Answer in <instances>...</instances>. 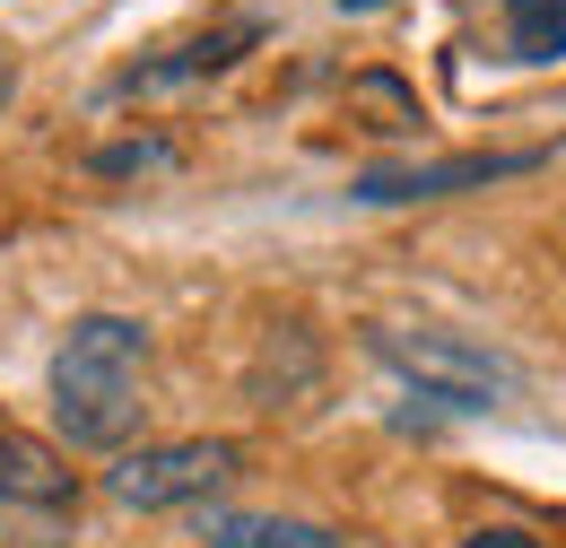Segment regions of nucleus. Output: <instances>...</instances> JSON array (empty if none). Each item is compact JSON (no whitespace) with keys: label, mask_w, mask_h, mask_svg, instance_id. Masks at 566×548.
I'll return each instance as SVG.
<instances>
[{"label":"nucleus","mask_w":566,"mask_h":548,"mask_svg":"<svg viewBox=\"0 0 566 548\" xmlns=\"http://www.w3.org/2000/svg\"><path fill=\"white\" fill-rule=\"evenodd\" d=\"M140 375H148V331L132 314H78L53 348V426L78 453H123L148 410Z\"/></svg>","instance_id":"nucleus-1"},{"label":"nucleus","mask_w":566,"mask_h":548,"mask_svg":"<svg viewBox=\"0 0 566 548\" xmlns=\"http://www.w3.org/2000/svg\"><path fill=\"white\" fill-rule=\"evenodd\" d=\"M366 348H375L419 401H436V410H453V418H480V410H496V401H514V366H505L496 348L462 340V331H401V323H375Z\"/></svg>","instance_id":"nucleus-2"},{"label":"nucleus","mask_w":566,"mask_h":548,"mask_svg":"<svg viewBox=\"0 0 566 548\" xmlns=\"http://www.w3.org/2000/svg\"><path fill=\"white\" fill-rule=\"evenodd\" d=\"M235 479V444L227 435H184V444H123L105 496L132 514H166V505H210L218 487Z\"/></svg>","instance_id":"nucleus-3"},{"label":"nucleus","mask_w":566,"mask_h":548,"mask_svg":"<svg viewBox=\"0 0 566 548\" xmlns=\"http://www.w3.org/2000/svg\"><path fill=\"white\" fill-rule=\"evenodd\" d=\"M549 166V148H471V157H419V166H366L349 183V201L392 209V201H453V192H480L505 175H532Z\"/></svg>","instance_id":"nucleus-4"},{"label":"nucleus","mask_w":566,"mask_h":548,"mask_svg":"<svg viewBox=\"0 0 566 548\" xmlns=\"http://www.w3.org/2000/svg\"><path fill=\"white\" fill-rule=\"evenodd\" d=\"M262 44V18H235V27H210V35H192V44H175L166 62H140L114 78V96H157V87H184V78H218V70H235L244 53Z\"/></svg>","instance_id":"nucleus-5"},{"label":"nucleus","mask_w":566,"mask_h":548,"mask_svg":"<svg viewBox=\"0 0 566 548\" xmlns=\"http://www.w3.org/2000/svg\"><path fill=\"white\" fill-rule=\"evenodd\" d=\"M201 540L210 548H349L332 523H314V514H235V505L201 514Z\"/></svg>","instance_id":"nucleus-6"},{"label":"nucleus","mask_w":566,"mask_h":548,"mask_svg":"<svg viewBox=\"0 0 566 548\" xmlns=\"http://www.w3.org/2000/svg\"><path fill=\"white\" fill-rule=\"evenodd\" d=\"M71 496H78V479L44 444H27V435L0 426V505H71Z\"/></svg>","instance_id":"nucleus-7"},{"label":"nucleus","mask_w":566,"mask_h":548,"mask_svg":"<svg viewBox=\"0 0 566 548\" xmlns=\"http://www.w3.org/2000/svg\"><path fill=\"white\" fill-rule=\"evenodd\" d=\"M514 62H566V0H505Z\"/></svg>","instance_id":"nucleus-8"},{"label":"nucleus","mask_w":566,"mask_h":548,"mask_svg":"<svg viewBox=\"0 0 566 548\" xmlns=\"http://www.w3.org/2000/svg\"><path fill=\"white\" fill-rule=\"evenodd\" d=\"M87 166L96 175H148V166H175V148L166 139H123V148H96Z\"/></svg>","instance_id":"nucleus-9"},{"label":"nucleus","mask_w":566,"mask_h":548,"mask_svg":"<svg viewBox=\"0 0 566 548\" xmlns=\"http://www.w3.org/2000/svg\"><path fill=\"white\" fill-rule=\"evenodd\" d=\"M462 548H541L532 531H514V523H489V531H471Z\"/></svg>","instance_id":"nucleus-10"},{"label":"nucleus","mask_w":566,"mask_h":548,"mask_svg":"<svg viewBox=\"0 0 566 548\" xmlns=\"http://www.w3.org/2000/svg\"><path fill=\"white\" fill-rule=\"evenodd\" d=\"M9 96H18V70H9V53H0V105H9Z\"/></svg>","instance_id":"nucleus-11"},{"label":"nucleus","mask_w":566,"mask_h":548,"mask_svg":"<svg viewBox=\"0 0 566 548\" xmlns=\"http://www.w3.org/2000/svg\"><path fill=\"white\" fill-rule=\"evenodd\" d=\"M366 9H384V0H340V18H366Z\"/></svg>","instance_id":"nucleus-12"}]
</instances>
